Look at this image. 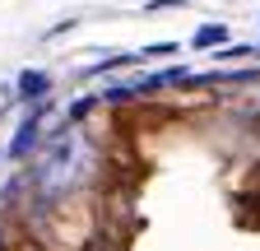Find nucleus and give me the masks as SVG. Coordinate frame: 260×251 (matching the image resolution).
Returning <instances> with one entry per match:
<instances>
[{"label": "nucleus", "mask_w": 260, "mask_h": 251, "mask_svg": "<svg viewBox=\"0 0 260 251\" xmlns=\"http://www.w3.org/2000/svg\"><path fill=\"white\" fill-rule=\"evenodd\" d=\"M84 159H88V149H84L75 125L56 131L51 144H47V153H42V163H38V172H32L38 186H42V196H60L65 186H75L79 172H84Z\"/></svg>", "instance_id": "f257e3e1"}, {"label": "nucleus", "mask_w": 260, "mask_h": 251, "mask_svg": "<svg viewBox=\"0 0 260 251\" xmlns=\"http://www.w3.org/2000/svg\"><path fill=\"white\" fill-rule=\"evenodd\" d=\"M42 116H47V103H38L28 116H23V125L14 131V140H10V159H23V153L38 144V131H42Z\"/></svg>", "instance_id": "f03ea898"}, {"label": "nucleus", "mask_w": 260, "mask_h": 251, "mask_svg": "<svg viewBox=\"0 0 260 251\" xmlns=\"http://www.w3.org/2000/svg\"><path fill=\"white\" fill-rule=\"evenodd\" d=\"M47 88H51V75H42V70H23L19 75V98H28V103H42Z\"/></svg>", "instance_id": "7ed1b4c3"}, {"label": "nucleus", "mask_w": 260, "mask_h": 251, "mask_svg": "<svg viewBox=\"0 0 260 251\" xmlns=\"http://www.w3.org/2000/svg\"><path fill=\"white\" fill-rule=\"evenodd\" d=\"M223 38H228V28H223V23H205V28H195L190 47H218Z\"/></svg>", "instance_id": "20e7f679"}, {"label": "nucleus", "mask_w": 260, "mask_h": 251, "mask_svg": "<svg viewBox=\"0 0 260 251\" xmlns=\"http://www.w3.org/2000/svg\"><path fill=\"white\" fill-rule=\"evenodd\" d=\"M88 107H93V98H79V103H75V107H70V116H75V121H79V116H84V112H88Z\"/></svg>", "instance_id": "39448f33"}, {"label": "nucleus", "mask_w": 260, "mask_h": 251, "mask_svg": "<svg viewBox=\"0 0 260 251\" xmlns=\"http://www.w3.org/2000/svg\"><path fill=\"white\" fill-rule=\"evenodd\" d=\"M5 103H10V88H5V84H0V107H5Z\"/></svg>", "instance_id": "423d86ee"}]
</instances>
